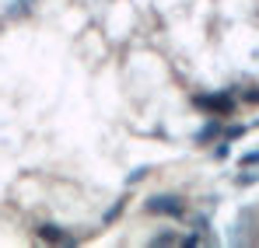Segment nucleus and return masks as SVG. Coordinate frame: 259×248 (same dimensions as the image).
Returning <instances> with one entry per match:
<instances>
[{
  "mask_svg": "<svg viewBox=\"0 0 259 248\" xmlns=\"http://www.w3.org/2000/svg\"><path fill=\"white\" fill-rule=\"evenodd\" d=\"M35 234H39V241H46V245H74V241H77V238L67 234L60 224H39Z\"/></svg>",
  "mask_w": 259,
  "mask_h": 248,
  "instance_id": "nucleus-4",
  "label": "nucleus"
},
{
  "mask_svg": "<svg viewBox=\"0 0 259 248\" xmlns=\"http://www.w3.org/2000/svg\"><path fill=\"white\" fill-rule=\"evenodd\" d=\"M245 129H249V126H224V140H231V143H235V140H242V136H245Z\"/></svg>",
  "mask_w": 259,
  "mask_h": 248,
  "instance_id": "nucleus-10",
  "label": "nucleus"
},
{
  "mask_svg": "<svg viewBox=\"0 0 259 248\" xmlns=\"http://www.w3.org/2000/svg\"><path fill=\"white\" fill-rule=\"evenodd\" d=\"M123 210H126V196H123V200H116L112 207L105 210V217H102V224H112L116 217H123Z\"/></svg>",
  "mask_w": 259,
  "mask_h": 248,
  "instance_id": "nucleus-6",
  "label": "nucleus"
},
{
  "mask_svg": "<svg viewBox=\"0 0 259 248\" xmlns=\"http://www.w3.org/2000/svg\"><path fill=\"white\" fill-rule=\"evenodd\" d=\"M140 178H147V168H133V171H130V185H137V182H140Z\"/></svg>",
  "mask_w": 259,
  "mask_h": 248,
  "instance_id": "nucleus-11",
  "label": "nucleus"
},
{
  "mask_svg": "<svg viewBox=\"0 0 259 248\" xmlns=\"http://www.w3.org/2000/svg\"><path fill=\"white\" fill-rule=\"evenodd\" d=\"M221 136H224V119H221V116H210L207 123L193 133V143H196V147H210V143H217Z\"/></svg>",
  "mask_w": 259,
  "mask_h": 248,
  "instance_id": "nucleus-3",
  "label": "nucleus"
},
{
  "mask_svg": "<svg viewBox=\"0 0 259 248\" xmlns=\"http://www.w3.org/2000/svg\"><path fill=\"white\" fill-rule=\"evenodd\" d=\"M259 182V168L252 171V168H242V175H238V185H256Z\"/></svg>",
  "mask_w": 259,
  "mask_h": 248,
  "instance_id": "nucleus-9",
  "label": "nucleus"
},
{
  "mask_svg": "<svg viewBox=\"0 0 259 248\" xmlns=\"http://www.w3.org/2000/svg\"><path fill=\"white\" fill-rule=\"evenodd\" d=\"M238 165H242V168H259V147H256V151H245V154L238 158Z\"/></svg>",
  "mask_w": 259,
  "mask_h": 248,
  "instance_id": "nucleus-8",
  "label": "nucleus"
},
{
  "mask_svg": "<svg viewBox=\"0 0 259 248\" xmlns=\"http://www.w3.org/2000/svg\"><path fill=\"white\" fill-rule=\"evenodd\" d=\"M242 102H249V105H256V102H259V87H249V91L242 94Z\"/></svg>",
  "mask_w": 259,
  "mask_h": 248,
  "instance_id": "nucleus-12",
  "label": "nucleus"
},
{
  "mask_svg": "<svg viewBox=\"0 0 259 248\" xmlns=\"http://www.w3.org/2000/svg\"><path fill=\"white\" fill-rule=\"evenodd\" d=\"M144 210L151 213V217H182L186 213V203H182V196H172V192H161V196H151Z\"/></svg>",
  "mask_w": 259,
  "mask_h": 248,
  "instance_id": "nucleus-2",
  "label": "nucleus"
},
{
  "mask_svg": "<svg viewBox=\"0 0 259 248\" xmlns=\"http://www.w3.org/2000/svg\"><path fill=\"white\" fill-rule=\"evenodd\" d=\"M193 105L200 109V112H207V116H221V119H228L231 112H235V94L231 91H196L193 94Z\"/></svg>",
  "mask_w": 259,
  "mask_h": 248,
  "instance_id": "nucleus-1",
  "label": "nucleus"
},
{
  "mask_svg": "<svg viewBox=\"0 0 259 248\" xmlns=\"http://www.w3.org/2000/svg\"><path fill=\"white\" fill-rule=\"evenodd\" d=\"M214 158L217 161H228V158H231V140H224V136L217 140L214 143Z\"/></svg>",
  "mask_w": 259,
  "mask_h": 248,
  "instance_id": "nucleus-7",
  "label": "nucleus"
},
{
  "mask_svg": "<svg viewBox=\"0 0 259 248\" xmlns=\"http://www.w3.org/2000/svg\"><path fill=\"white\" fill-rule=\"evenodd\" d=\"M147 245H151V248L182 245V234H179V231H172V227H165V231H158V234H151V238H147Z\"/></svg>",
  "mask_w": 259,
  "mask_h": 248,
  "instance_id": "nucleus-5",
  "label": "nucleus"
}]
</instances>
